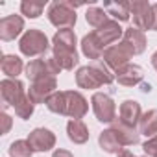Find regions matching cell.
Here are the masks:
<instances>
[{"label": "cell", "instance_id": "1", "mask_svg": "<svg viewBox=\"0 0 157 157\" xmlns=\"http://www.w3.org/2000/svg\"><path fill=\"white\" fill-rule=\"evenodd\" d=\"M54 59L61 67V70H72L78 65V54H76V33L72 30H59L54 39Z\"/></svg>", "mask_w": 157, "mask_h": 157}, {"label": "cell", "instance_id": "2", "mask_svg": "<svg viewBox=\"0 0 157 157\" xmlns=\"http://www.w3.org/2000/svg\"><path fill=\"white\" fill-rule=\"evenodd\" d=\"M115 74L104 61H94L93 65L82 67L76 72V83L82 89H98L115 82Z\"/></svg>", "mask_w": 157, "mask_h": 157}, {"label": "cell", "instance_id": "3", "mask_svg": "<svg viewBox=\"0 0 157 157\" xmlns=\"http://www.w3.org/2000/svg\"><path fill=\"white\" fill-rule=\"evenodd\" d=\"M48 21L61 30H70L76 24V11L68 6L67 0H57L52 2L48 8Z\"/></svg>", "mask_w": 157, "mask_h": 157}, {"label": "cell", "instance_id": "4", "mask_svg": "<svg viewBox=\"0 0 157 157\" xmlns=\"http://www.w3.org/2000/svg\"><path fill=\"white\" fill-rule=\"evenodd\" d=\"M19 48L28 57L41 56L48 50V39L41 30H28L19 41Z\"/></svg>", "mask_w": 157, "mask_h": 157}, {"label": "cell", "instance_id": "5", "mask_svg": "<svg viewBox=\"0 0 157 157\" xmlns=\"http://www.w3.org/2000/svg\"><path fill=\"white\" fill-rule=\"evenodd\" d=\"M61 72V67L56 63L54 57H43V59H33L26 67V76L30 82H37L43 78H56V74Z\"/></svg>", "mask_w": 157, "mask_h": 157}, {"label": "cell", "instance_id": "6", "mask_svg": "<svg viewBox=\"0 0 157 157\" xmlns=\"http://www.w3.org/2000/svg\"><path fill=\"white\" fill-rule=\"evenodd\" d=\"M91 104H93V111H94V115L100 122L113 124L117 120V107H115V102L109 94L94 93L93 98H91Z\"/></svg>", "mask_w": 157, "mask_h": 157}, {"label": "cell", "instance_id": "7", "mask_svg": "<svg viewBox=\"0 0 157 157\" xmlns=\"http://www.w3.org/2000/svg\"><path fill=\"white\" fill-rule=\"evenodd\" d=\"M129 13L133 15V24L139 30H153V8L146 0L129 2Z\"/></svg>", "mask_w": 157, "mask_h": 157}, {"label": "cell", "instance_id": "8", "mask_svg": "<svg viewBox=\"0 0 157 157\" xmlns=\"http://www.w3.org/2000/svg\"><path fill=\"white\" fill-rule=\"evenodd\" d=\"M0 93H2V100L6 105H19L22 102V98H26L28 94L24 93V85L19 80H13V78H8V80L0 82Z\"/></svg>", "mask_w": 157, "mask_h": 157}, {"label": "cell", "instance_id": "9", "mask_svg": "<svg viewBox=\"0 0 157 157\" xmlns=\"http://www.w3.org/2000/svg\"><path fill=\"white\" fill-rule=\"evenodd\" d=\"M129 59H131V54H129V50L122 43L107 46L105 52H104V63L109 68H113L115 72H118L120 68H124L126 65H129Z\"/></svg>", "mask_w": 157, "mask_h": 157}, {"label": "cell", "instance_id": "10", "mask_svg": "<svg viewBox=\"0 0 157 157\" xmlns=\"http://www.w3.org/2000/svg\"><path fill=\"white\" fill-rule=\"evenodd\" d=\"M56 87H57L56 78H43V80L32 82L28 96L33 104H46V100L56 93Z\"/></svg>", "mask_w": 157, "mask_h": 157}, {"label": "cell", "instance_id": "11", "mask_svg": "<svg viewBox=\"0 0 157 157\" xmlns=\"http://www.w3.org/2000/svg\"><path fill=\"white\" fill-rule=\"evenodd\" d=\"M65 94H67V117H70L72 120L83 118L89 111L85 96L78 91H65Z\"/></svg>", "mask_w": 157, "mask_h": 157}, {"label": "cell", "instance_id": "12", "mask_svg": "<svg viewBox=\"0 0 157 157\" xmlns=\"http://www.w3.org/2000/svg\"><path fill=\"white\" fill-rule=\"evenodd\" d=\"M120 43L129 50L131 56H137V54H142L144 48H146V35H144L142 30L131 26V28L124 30V35H122Z\"/></svg>", "mask_w": 157, "mask_h": 157}, {"label": "cell", "instance_id": "13", "mask_svg": "<svg viewBox=\"0 0 157 157\" xmlns=\"http://www.w3.org/2000/svg\"><path fill=\"white\" fill-rule=\"evenodd\" d=\"M28 142L33 148V151H48L56 146V135L50 129L37 128L28 135Z\"/></svg>", "mask_w": 157, "mask_h": 157}, {"label": "cell", "instance_id": "14", "mask_svg": "<svg viewBox=\"0 0 157 157\" xmlns=\"http://www.w3.org/2000/svg\"><path fill=\"white\" fill-rule=\"evenodd\" d=\"M24 30V21L19 15H8L0 21V39L2 41H13L21 35Z\"/></svg>", "mask_w": 157, "mask_h": 157}, {"label": "cell", "instance_id": "15", "mask_svg": "<svg viewBox=\"0 0 157 157\" xmlns=\"http://www.w3.org/2000/svg\"><path fill=\"white\" fill-rule=\"evenodd\" d=\"M111 129L115 131V135H117V139L120 140L122 146H133V144H139V140H140V133L135 128L124 124L120 118L111 124Z\"/></svg>", "mask_w": 157, "mask_h": 157}, {"label": "cell", "instance_id": "16", "mask_svg": "<svg viewBox=\"0 0 157 157\" xmlns=\"http://www.w3.org/2000/svg\"><path fill=\"white\" fill-rule=\"evenodd\" d=\"M94 33H96L98 41H100V43L104 44V48H105L107 44L118 41V39L124 35V30L120 28V24H118L117 21H107V22H105L104 26H100Z\"/></svg>", "mask_w": 157, "mask_h": 157}, {"label": "cell", "instance_id": "17", "mask_svg": "<svg viewBox=\"0 0 157 157\" xmlns=\"http://www.w3.org/2000/svg\"><path fill=\"white\" fill-rule=\"evenodd\" d=\"M115 74H117L118 83L120 85H126V87H133V85L140 83L142 82V76H144L142 74V68L139 65H126L124 68H120Z\"/></svg>", "mask_w": 157, "mask_h": 157}, {"label": "cell", "instance_id": "18", "mask_svg": "<svg viewBox=\"0 0 157 157\" xmlns=\"http://www.w3.org/2000/svg\"><path fill=\"white\" fill-rule=\"evenodd\" d=\"M142 113H140V104L135 100H126L120 104V120L131 128H135L140 120Z\"/></svg>", "mask_w": 157, "mask_h": 157}, {"label": "cell", "instance_id": "19", "mask_svg": "<svg viewBox=\"0 0 157 157\" xmlns=\"http://www.w3.org/2000/svg\"><path fill=\"white\" fill-rule=\"evenodd\" d=\"M82 50H83V54H85L89 59H94V61H98L100 56L105 52L104 44L98 41V37H96L94 32L89 33V35H85V37L82 39Z\"/></svg>", "mask_w": 157, "mask_h": 157}, {"label": "cell", "instance_id": "20", "mask_svg": "<svg viewBox=\"0 0 157 157\" xmlns=\"http://www.w3.org/2000/svg\"><path fill=\"white\" fill-rule=\"evenodd\" d=\"M67 135L74 144H85L89 140V129L82 120H68Z\"/></svg>", "mask_w": 157, "mask_h": 157}, {"label": "cell", "instance_id": "21", "mask_svg": "<svg viewBox=\"0 0 157 157\" xmlns=\"http://www.w3.org/2000/svg\"><path fill=\"white\" fill-rule=\"evenodd\" d=\"M139 133L146 135V137H155L157 135V109H150L140 117Z\"/></svg>", "mask_w": 157, "mask_h": 157}, {"label": "cell", "instance_id": "22", "mask_svg": "<svg viewBox=\"0 0 157 157\" xmlns=\"http://www.w3.org/2000/svg\"><path fill=\"white\" fill-rule=\"evenodd\" d=\"M98 142H100V148L104 151H107V153H118L122 150V144H120V140L117 139V135H115V131L111 128L109 129H104L100 133Z\"/></svg>", "mask_w": 157, "mask_h": 157}, {"label": "cell", "instance_id": "23", "mask_svg": "<svg viewBox=\"0 0 157 157\" xmlns=\"http://www.w3.org/2000/svg\"><path fill=\"white\" fill-rule=\"evenodd\" d=\"M0 67H2V72L13 80H17V76L22 72L24 65H22V59L19 56H4L2 61H0Z\"/></svg>", "mask_w": 157, "mask_h": 157}, {"label": "cell", "instance_id": "24", "mask_svg": "<svg viewBox=\"0 0 157 157\" xmlns=\"http://www.w3.org/2000/svg\"><path fill=\"white\" fill-rule=\"evenodd\" d=\"M104 10L107 11V15H113L118 22H126L131 17V13H129V2H105Z\"/></svg>", "mask_w": 157, "mask_h": 157}, {"label": "cell", "instance_id": "25", "mask_svg": "<svg viewBox=\"0 0 157 157\" xmlns=\"http://www.w3.org/2000/svg\"><path fill=\"white\" fill-rule=\"evenodd\" d=\"M46 107L56 115H67V94H65V91H56L46 100Z\"/></svg>", "mask_w": 157, "mask_h": 157}, {"label": "cell", "instance_id": "26", "mask_svg": "<svg viewBox=\"0 0 157 157\" xmlns=\"http://www.w3.org/2000/svg\"><path fill=\"white\" fill-rule=\"evenodd\" d=\"M85 19H87V22L93 28H100V26H104L109 21L107 19V11L102 10V8H89L87 13H85Z\"/></svg>", "mask_w": 157, "mask_h": 157}, {"label": "cell", "instance_id": "27", "mask_svg": "<svg viewBox=\"0 0 157 157\" xmlns=\"http://www.w3.org/2000/svg\"><path fill=\"white\" fill-rule=\"evenodd\" d=\"M44 10V2H33V0H24L21 4V11L22 15H26L28 19H37L39 15H43Z\"/></svg>", "mask_w": 157, "mask_h": 157}, {"label": "cell", "instance_id": "28", "mask_svg": "<svg viewBox=\"0 0 157 157\" xmlns=\"http://www.w3.org/2000/svg\"><path fill=\"white\" fill-rule=\"evenodd\" d=\"M33 148L30 146L28 140H15L10 146V157H32Z\"/></svg>", "mask_w": 157, "mask_h": 157}, {"label": "cell", "instance_id": "29", "mask_svg": "<svg viewBox=\"0 0 157 157\" xmlns=\"http://www.w3.org/2000/svg\"><path fill=\"white\" fill-rule=\"evenodd\" d=\"M33 107H35V104L30 100V96H26V98H22V102H21L19 105H15L13 109H15V115H17L19 118L28 120V118L33 115Z\"/></svg>", "mask_w": 157, "mask_h": 157}, {"label": "cell", "instance_id": "30", "mask_svg": "<svg viewBox=\"0 0 157 157\" xmlns=\"http://www.w3.org/2000/svg\"><path fill=\"white\" fill-rule=\"evenodd\" d=\"M142 150H144V153L150 157H157V135L155 137H151L150 140H146L144 144H142Z\"/></svg>", "mask_w": 157, "mask_h": 157}, {"label": "cell", "instance_id": "31", "mask_svg": "<svg viewBox=\"0 0 157 157\" xmlns=\"http://www.w3.org/2000/svg\"><path fill=\"white\" fill-rule=\"evenodd\" d=\"M0 118H2V122H4V128H2V133L6 135L8 131H10V128H11V118L6 115V113H2V117H0Z\"/></svg>", "mask_w": 157, "mask_h": 157}, {"label": "cell", "instance_id": "32", "mask_svg": "<svg viewBox=\"0 0 157 157\" xmlns=\"http://www.w3.org/2000/svg\"><path fill=\"white\" fill-rule=\"evenodd\" d=\"M52 157H74V155H72L68 150H56Z\"/></svg>", "mask_w": 157, "mask_h": 157}, {"label": "cell", "instance_id": "33", "mask_svg": "<svg viewBox=\"0 0 157 157\" xmlns=\"http://www.w3.org/2000/svg\"><path fill=\"white\" fill-rule=\"evenodd\" d=\"M117 155H118V157H135V155H133V151H129V150H120Z\"/></svg>", "mask_w": 157, "mask_h": 157}, {"label": "cell", "instance_id": "34", "mask_svg": "<svg viewBox=\"0 0 157 157\" xmlns=\"http://www.w3.org/2000/svg\"><path fill=\"white\" fill-rule=\"evenodd\" d=\"M153 8V30H157V4H151Z\"/></svg>", "mask_w": 157, "mask_h": 157}, {"label": "cell", "instance_id": "35", "mask_svg": "<svg viewBox=\"0 0 157 157\" xmlns=\"http://www.w3.org/2000/svg\"><path fill=\"white\" fill-rule=\"evenodd\" d=\"M151 65H153V68L157 70V52H155V54L151 56Z\"/></svg>", "mask_w": 157, "mask_h": 157}, {"label": "cell", "instance_id": "36", "mask_svg": "<svg viewBox=\"0 0 157 157\" xmlns=\"http://www.w3.org/2000/svg\"><path fill=\"white\" fill-rule=\"evenodd\" d=\"M142 91L148 93V91H150V85H148V83H142Z\"/></svg>", "mask_w": 157, "mask_h": 157}, {"label": "cell", "instance_id": "37", "mask_svg": "<svg viewBox=\"0 0 157 157\" xmlns=\"http://www.w3.org/2000/svg\"><path fill=\"white\" fill-rule=\"evenodd\" d=\"M144 157H148V155H144Z\"/></svg>", "mask_w": 157, "mask_h": 157}]
</instances>
